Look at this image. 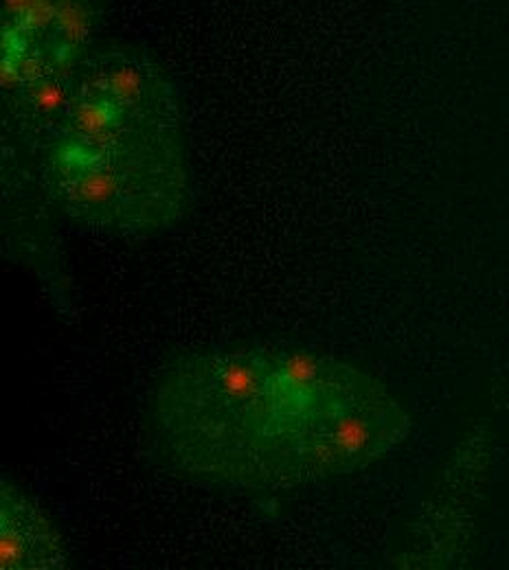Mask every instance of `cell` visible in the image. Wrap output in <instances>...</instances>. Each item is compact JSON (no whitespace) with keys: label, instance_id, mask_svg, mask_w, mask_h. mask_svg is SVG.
Returning a JSON list of instances; mask_svg holds the SVG:
<instances>
[{"label":"cell","instance_id":"7a4b0ae2","mask_svg":"<svg viewBox=\"0 0 509 570\" xmlns=\"http://www.w3.org/2000/svg\"><path fill=\"white\" fill-rule=\"evenodd\" d=\"M407 432L391 395L339 362L305 397H277L273 488L352 474L386 454Z\"/></svg>","mask_w":509,"mask_h":570},{"label":"cell","instance_id":"8992f818","mask_svg":"<svg viewBox=\"0 0 509 570\" xmlns=\"http://www.w3.org/2000/svg\"><path fill=\"white\" fill-rule=\"evenodd\" d=\"M75 95L69 88V79L58 75H47L40 81L27 83L22 95L18 97L25 106L27 117L33 124H47L53 126L60 119L69 128V115L74 108Z\"/></svg>","mask_w":509,"mask_h":570},{"label":"cell","instance_id":"3957f363","mask_svg":"<svg viewBox=\"0 0 509 570\" xmlns=\"http://www.w3.org/2000/svg\"><path fill=\"white\" fill-rule=\"evenodd\" d=\"M169 145L165 124L133 119L110 141L62 139L49 156V176L75 219L149 233L169 222L180 200Z\"/></svg>","mask_w":509,"mask_h":570},{"label":"cell","instance_id":"52a82bcc","mask_svg":"<svg viewBox=\"0 0 509 570\" xmlns=\"http://www.w3.org/2000/svg\"><path fill=\"white\" fill-rule=\"evenodd\" d=\"M53 27L60 33L58 42L77 51L90 36L92 11L84 0H58V16Z\"/></svg>","mask_w":509,"mask_h":570},{"label":"cell","instance_id":"6da1fadb","mask_svg":"<svg viewBox=\"0 0 509 570\" xmlns=\"http://www.w3.org/2000/svg\"><path fill=\"white\" fill-rule=\"evenodd\" d=\"M154 417L185 474L235 488H273L277 384L268 350L178 357L163 373Z\"/></svg>","mask_w":509,"mask_h":570},{"label":"cell","instance_id":"ba28073f","mask_svg":"<svg viewBox=\"0 0 509 570\" xmlns=\"http://www.w3.org/2000/svg\"><path fill=\"white\" fill-rule=\"evenodd\" d=\"M31 4L33 0H4V16H9L13 22H20Z\"/></svg>","mask_w":509,"mask_h":570},{"label":"cell","instance_id":"5b68a950","mask_svg":"<svg viewBox=\"0 0 509 570\" xmlns=\"http://www.w3.org/2000/svg\"><path fill=\"white\" fill-rule=\"evenodd\" d=\"M130 121L133 117L108 95L79 88L75 95L65 139L90 145L110 141L119 132H124Z\"/></svg>","mask_w":509,"mask_h":570},{"label":"cell","instance_id":"277c9868","mask_svg":"<svg viewBox=\"0 0 509 570\" xmlns=\"http://www.w3.org/2000/svg\"><path fill=\"white\" fill-rule=\"evenodd\" d=\"M0 567L2 570H60L67 551L60 533L13 483L0 485Z\"/></svg>","mask_w":509,"mask_h":570}]
</instances>
